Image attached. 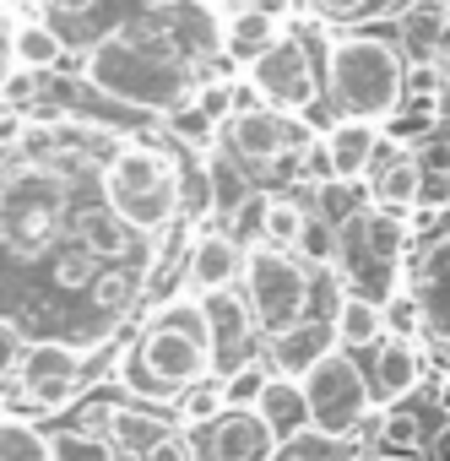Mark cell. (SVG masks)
I'll use <instances>...</instances> for the list:
<instances>
[{"instance_id":"cell-1","label":"cell","mask_w":450,"mask_h":461,"mask_svg":"<svg viewBox=\"0 0 450 461\" xmlns=\"http://www.w3.org/2000/svg\"><path fill=\"white\" fill-rule=\"evenodd\" d=\"M98 168L104 158H93L87 136L76 131H66V141L44 158L0 152V245L12 256V277L0 288H12L22 272L44 267L71 240L76 212L104 195Z\"/></svg>"},{"instance_id":"cell-2","label":"cell","mask_w":450,"mask_h":461,"mask_svg":"<svg viewBox=\"0 0 450 461\" xmlns=\"http://www.w3.org/2000/svg\"><path fill=\"white\" fill-rule=\"evenodd\" d=\"M82 82L120 114H168L195 93L190 60L163 39L152 23H120L114 33H98L82 60Z\"/></svg>"},{"instance_id":"cell-3","label":"cell","mask_w":450,"mask_h":461,"mask_svg":"<svg viewBox=\"0 0 450 461\" xmlns=\"http://www.w3.org/2000/svg\"><path fill=\"white\" fill-rule=\"evenodd\" d=\"M114 369H120L125 396H136L147 407H163V412H174V402L195 380H212L217 375L212 369V337H206V321H201L195 294L163 299L147 315V326L130 342H120Z\"/></svg>"},{"instance_id":"cell-4","label":"cell","mask_w":450,"mask_h":461,"mask_svg":"<svg viewBox=\"0 0 450 461\" xmlns=\"http://www.w3.org/2000/svg\"><path fill=\"white\" fill-rule=\"evenodd\" d=\"M320 93L331 120H369L385 125L407 98V60L391 33H342L326 39Z\"/></svg>"},{"instance_id":"cell-5","label":"cell","mask_w":450,"mask_h":461,"mask_svg":"<svg viewBox=\"0 0 450 461\" xmlns=\"http://www.w3.org/2000/svg\"><path fill=\"white\" fill-rule=\"evenodd\" d=\"M407 250H412V217L364 201L358 212H347V217L337 222L331 272H337L342 294H358V299H369V304H385V299L401 288Z\"/></svg>"},{"instance_id":"cell-6","label":"cell","mask_w":450,"mask_h":461,"mask_svg":"<svg viewBox=\"0 0 450 461\" xmlns=\"http://www.w3.org/2000/svg\"><path fill=\"white\" fill-rule=\"evenodd\" d=\"M331 39V33H326ZM326 39L315 23H293L277 33V44H266L250 60V82L261 87L266 109L277 114H304L310 125H326V93H320V66H326Z\"/></svg>"},{"instance_id":"cell-7","label":"cell","mask_w":450,"mask_h":461,"mask_svg":"<svg viewBox=\"0 0 450 461\" xmlns=\"http://www.w3.org/2000/svg\"><path fill=\"white\" fill-rule=\"evenodd\" d=\"M239 283H245L239 299H245L261 342L277 337V331H288V326H299V321H310V315H320L315 310V299H320L315 267H304L293 250H277V245H261V240L245 245Z\"/></svg>"},{"instance_id":"cell-8","label":"cell","mask_w":450,"mask_h":461,"mask_svg":"<svg viewBox=\"0 0 450 461\" xmlns=\"http://www.w3.org/2000/svg\"><path fill=\"white\" fill-rule=\"evenodd\" d=\"M299 391H304V407H310V429L326 434V439H374V418L380 407L369 402V375L353 353L331 348L326 358H315L304 375H299Z\"/></svg>"},{"instance_id":"cell-9","label":"cell","mask_w":450,"mask_h":461,"mask_svg":"<svg viewBox=\"0 0 450 461\" xmlns=\"http://www.w3.org/2000/svg\"><path fill=\"white\" fill-rule=\"evenodd\" d=\"M104 342H109V337H104ZM104 342L39 337V342H28V348H22L12 385L22 391V402H28V407H39V412H60V407H66V402H76V396H82V385L93 380V353H98Z\"/></svg>"},{"instance_id":"cell-10","label":"cell","mask_w":450,"mask_h":461,"mask_svg":"<svg viewBox=\"0 0 450 461\" xmlns=\"http://www.w3.org/2000/svg\"><path fill=\"white\" fill-rule=\"evenodd\" d=\"M320 131L304 114H277V109H250V114H229L217 125V152H229L245 174H266L277 168V158L304 152Z\"/></svg>"},{"instance_id":"cell-11","label":"cell","mask_w":450,"mask_h":461,"mask_svg":"<svg viewBox=\"0 0 450 461\" xmlns=\"http://www.w3.org/2000/svg\"><path fill=\"white\" fill-rule=\"evenodd\" d=\"M71 429L98 434V439H109L120 456H130V461H136L152 439H163V434H168V429H179V423H174V412L147 407V402H136V396H87V402H76Z\"/></svg>"},{"instance_id":"cell-12","label":"cell","mask_w":450,"mask_h":461,"mask_svg":"<svg viewBox=\"0 0 450 461\" xmlns=\"http://www.w3.org/2000/svg\"><path fill=\"white\" fill-rule=\"evenodd\" d=\"M401 288L423 310V337H434L439 348H450V228L445 222L434 228L428 240H418V250H407Z\"/></svg>"},{"instance_id":"cell-13","label":"cell","mask_w":450,"mask_h":461,"mask_svg":"<svg viewBox=\"0 0 450 461\" xmlns=\"http://www.w3.org/2000/svg\"><path fill=\"white\" fill-rule=\"evenodd\" d=\"M184 439H190L195 461H266L277 445L266 434V423L256 418V407H222L217 418L184 429Z\"/></svg>"},{"instance_id":"cell-14","label":"cell","mask_w":450,"mask_h":461,"mask_svg":"<svg viewBox=\"0 0 450 461\" xmlns=\"http://www.w3.org/2000/svg\"><path fill=\"white\" fill-rule=\"evenodd\" d=\"M201 304V321H206V337H212V369L229 375L250 358H261V337H256V321L245 310V299L234 288H217V294H195Z\"/></svg>"},{"instance_id":"cell-15","label":"cell","mask_w":450,"mask_h":461,"mask_svg":"<svg viewBox=\"0 0 450 461\" xmlns=\"http://www.w3.org/2000/svg\"><path fill=\"white\" fill-rule=\"evenodd\" d=\"M423 348L412 342V337H380L374 348H369V402L374 407H396V402H407L418 385H423Z\"/></svg>"},{"instance_id":"cell-16","label":"cell","mask_w":450,"mask_h":461,"mask_svg":"<svg viewBox=\"0 0 450 461\" xmlns=\"http://www.w3.org/2000/svg\"><path fill=\"white\" fill-rule=\"evenodd\" d=\"M239 267H245V245L229 234V228H206V234H195L190 250H184V294L234 288Z\"/></svg>"},{"instance_id":"cell-17","label":"cell","mask_w":450,"mask_h":461,"mask_svg":"<svg viewBox=\"0 0 450 461\" xmlns=\"http://www.w3.org/2000/svg\"><path fill=\"white\" fill-rule=\"evenodd\" d=\"M261 348H266V353H261V364H266L272 375L299 380L315 358H326V353L337 348V337H331V321H326V315H310V321H299V326H288V331L266 337Z\"/></svg>"},{"instance_id":"cell-18","label":"cell","mask_w":450,"mask_h":461,"mask_svg":"<svg viewBox=\"0 0 450 461\" xmlns=\"http://www.w3.org/2000/svg\"><path fill=\"white\" fill-rule=\"evenodd\" d=\"M445 33H450V0H412V6L396 17L391 39H396L407 66H439Z\"/></svg>"},{"instance_id":"cell-19","label":"cell","mask_w":450,"mask_h":461,"mask_svg":"<svg viewBox=\"0 0 450 461\" xmlns=\"http://www.w3.org/2000/svg\"><path fill=\"white\" fill-rule=\"evenodd\" d=\"M374 141H380V125H369V120H331L320 131V152L331 163V179L364 185V168H369Z\"/></svg>"},{"instance_id":"cell-20","label":"cell","mask_w":450,"mask_h":461,"mask_svg":"<svg viewBox=\"0 0 450 461\" xmlns=\"http://www.w3.org/2000/svg\"><path fill=\"white\" fill-rule=\"evenodd\" d=\"M256 418L266 423V434H272L277 445H283V439H293V434H304V429H310V407H304L299 380L272 375V380H266V391L256 396Z\"/></svg>"},{"instance_id":"cell-21","label":"cell","mask_w":450,"mask_h":461,"mask_svg":"<svg viewBox=\"0 0 450 461\" xmlns=\"http://www.w3.org/2000/svg\"><path fill=\"white\" fill-rule=\"evenodd\" d=\"M304 217H310V206L293 190H266V195H256V240L277 245V250H293Z\"/></svg>"},{"instance_id":"cell-22","label":"cell","mask_w":450,"mask_h":461,"mask_svg":"<svg viewBox=\"0 0 450 461\" xmlns=\"http://www.w3.org/2000/svg\"><path fill=\"white\" fill-rule=\"evenodd\" d=\"M326 321H331V337H337L342 353H364V348H374V342L385 337L380 304H369V299H358V294H337V304H331Z\"/></svg>"},{"instance_id":"cell-23","label":"cell","mask_w":450,"mask_h":461,"mask_svg":"<svg viewBox=\"0 0 450 461\" xmlns=\"http://www.w3.org/2000/svg\"><path fill=\"white\" fill-rule=\"evenodd\" d=\"M380 136H391L396 147H423V141H434L439 136V93H407L401 104H396V114L380 125Z\"/></svg>"},{"instance_id":"cell-24","label":"cell","mask_w":450,"mask_h":461,"mask_svg":"<svg viewBox=\"0 0 450 461\" xmlns=\"http://www.w3.org/2000/svg\"><path fill=\"white\" fill-rule=\"evenodd\" d=\"M277 33H283V17L277 12H234L229 23H222V55L239 60V66H250L266 44H277Z\"/></svg>"},{"instance_id":"cell-25","label":"cell","mask_w":450,"mask_h":461,"mask_svg":"<svg viewBox=\"0 0 450 461\" xmlns=\"http://www.w3.org/2000/svg\"><path fill=\"white\" fill-rule=\"evenodd\" d=\"M369 195H374V206L412 217L418 212V195H423V168L412 163V152H401L396 163H385L380 174H369Z\"/></svg>"},{"instance_id":"cell-26","label":"cell","mask_w":450,"mask_h":461,"mask_svg":"<svg viewBox=\"0 0 450 461\" xmlns=\"http://www.w3.org/2000/svg\"><path fill=\"white\" fill-rule=\"evenodd\" d=\"M428 418H439V412H423V407H380V418H374V439H380V450L385 456H418L423 450V439H428Z\"/></svg>"},{"instance_id":"cell-27","label":"cell","mask_w":450,"mask_h":461,"mask_svg":"<svg viewBox=\"0 0 450 461\" xmlns=\"http://www.w3.org/2000/svg\"><path fill=\"white\" fill-rule=\"evenodd\" d=\"M66 39L50 28V23H17L12 28V60L22 66V71H39V77H50L60 60H66Z\"/></svg>"},{"instance_id":"cell-28","label":"cell","mask_w":450,"mask_h":461,"mask_svg":"<svg viewBox=\"0 0 450 461\" xmlns=\"http://www.w3.org/2000/svg\"><path fill=\"white\" fill-rule=\"evenodd\" d=\"M201 163H206V179H212V206H217V217H234V212H245V201H256L250 195V174L229 158V152H201Z\"/></svg>"},{"instance_id":"cell-29","label":"cell","mask_w":450,"mask_h":461,"mask_svg":"<svg viewBox=\"0 0 450 461\" xmlns=\"http://www.w3.org/2000/svg\"><path fill=\"white\" fill-rule=\"evenodd\" d=\"M174 195H179V217L184 222H212L217 206H212V179H206V163L195 152H184L174 163Z\"/></svg>"},{"instance_id":"cell-30","label":"cell","mask_w":450,"mask_h":461,"mask_svg":"<svg viewBox=\"0 0 450 461\" xmlns=\"http://www.w3.org/2000/svg\"><path fill=\"white\" fill-rule=\"evenodd\" d=\"M412 6V0H310L315 23H337V28H353V23H391Z\"/></svg>"},{"instance_id":"cell-31","label":"cell","mask_w":450,"mask_h":461,"mask_svg":"<svg viewBox=\"0 0 450 461\" xmlns=\"http://www.w3.org/2000/svg\"><path fill=\"white\" fill-rule=\"evenodd\" d=\"M0 461H50V434L17 412H0Z\"/></svg>"},{"instance_id":"cell-32","label":"cell","mask_w":450,"mask_h":461,"mask_svg":"<svg viewBox=\"0 0 450 461\" xmlns=\"http://www.w3.org/2000/svg\"><path fill=\"white\" fill-rule=\"evenodd\" d=\"M44 434H50V461H130V456H120L109 439L82 434V429H71V423L44 429Z\"/></svg>"},{"instance_id":"cell-33","label":"cell","mask_w":450,"mask_h":461,"mask_svg":"<svg viewBox=\"0 0 450 461\" xmlns=\"http://www.w3.org/2000/svg\"><path fill=\"white\" fill-rule=\"evenodd\" d=\"M266 461H358V450H353V439H326V434L304 429V434L272 445Z\"/></svg>"},{"instance_id":"cell-34","label":"cell","mask_w":450,"mask_h":461,"mask_svg":"<svg viewBox=\"0 0 450 461\" xmlns=\"http://www.w3.org/2000/svg\"><path fill=\"white\" fill-rule=\"evenodd\" d=\"M163 131H168L184 152H212V147H217V125H212L190 98H184V104H174V109L163 114Z\"/></svg>"},{"instance_id":"cell-35","label":"cell","mask_w":450,"mask_h":461,"mask_svg":"<svg viewBox=\"0 0 450 461\" xmlns=\"http://www.w3.org/2000/svg\"><path fill=\"white\" fill-rule=\"evenodd\" d=\"M266 380H272V369H266L261 358H250V364H239V369H229V375H217L222 407H256V396L266 391Z\"/></svg>"},{"instance_id":"cell-36","label":"cell","mask_w":450,"mask_h":461,"mask_svg":"<svg viewBox=\"0 0 450 461\" xmlns=\"http://www.w3.org/2000/svg\"><path fill=\"white\" fill-rule=\"evenodd\" d=\"M222 412V385H217V375L212 380H195L179 402H174V423L179 429H195V423H206V418H217Z\"/></svg>"},{"instance_id":"cell-37","label":"cell","mask_w":450,"mask_h":461,"mask_svg":"<svg viewBox=\"0 0 450 461\" xmlns=\"http://www.w3.org/2000/svg\"><path fill=\"white\" fill-rule=\"evenodd\" d=\"M293 256L304 261V267H331V256H337V228L326 222V217H304V228H299V245H293Z\"/></svg>"},{"instance_id":"cell-38","label":"cell","mask_w":450,"mask_h":461,"mask_svg":"<svg viewBox=\"0 0 450 461\" xmlns=\"http://www.w3.org/2000/svg\"><path fill=\"white\" fill-rule=\"evenodd\" d=\"M380 321H385V337H423V310H418V299L407 294V288H396L385 304H380Z\"/></svg>"},{"instance_id":"cell-39","label":"cell","mask_w":450,"mask_h":461,"mask_svg":"<svg viewBox=\"0 0 450 461\" xmlns=\"http://www.w3.org/2000/svg\"><path fill=\"white\" fill-rule=\"evenodd\" d=\"M315 201H320V206H310V212H315V217H326L331 228H337L347 212H358V206H364V201H358V185H347V179H326V185H315Z\"/></svg>"},{"instance_id":"cell-40","label":"cell","mask_w":450,"mask_h":461,"mask_svg":"<svg viewBox=\"0 0 450 461\" xmlns=\"http://www.w3.org/2000/svg\"><path fill=\"white\" fill-rule=\"evenodd\" d=\"M0 104H12V109L33 114V109L44 104V77H39V71L12 66V71H6V82H0Z\"/></svg>"},{"instance_id":"cell-41","label":"cell","mask_w":450,"mask_h":461,"mask_svg":"<svg viewBox=\"0 0 450 461\" xmlns=\"http://www.w3.org/2000/svg\"><path fill=\"white\" fill-rule=\"evenodd\" d=\"M229 82L234 77H206V82H195V93H190V104L212 120V125H222L234 114V98H229Z\"/></svg>"},{"instance_id":"cell-42","label":"cell","mask_w":450,"mask_h":461,"mask_svg":"<svg viewBox=\"0 0 450 461\" xmlns=\"http://www.w3.org/2000/svg\"><path fill=\"white\" fill-rule=\"evenodd\" d=\"M22 348H28L22 326L0 321V385H12V375H17V358H22Z\"/></svg>"},{"instance_id":"cell-43","label":"cell","mask_w":450,"mask_h":461,"mask_svg":"<svg viewBox=\"0 0 450 461\" xmlns=\"http://www.w3.org/2000/svg\"><path fill=\"white\" fill-rule=\"evenodd\" d=\"M136 461H195V456H190V439H184V429H168V434H163V439H152V445H147Z\"/></svg>"},{"instance_id":"cell-44","label":"cell","mask_w":450,"mask_h":461,"mask_svg":"<svg viewBox=\"0 0 450 461\" xmlns=\"http://www.w3.org/2000/svg\"><path fill=\"white\" fill-rule=\"evenodd\" d=\"M418 456H423V461H450V412H439V423L428 429V439H423Z\"/></svg>"},{"instance_id":"cell-45","label":"cell","mask_w":450,"mask_h":461,"mask_svg":"<svg viewBox=\"0 0 450 461\" xmlns=\"http://www.w3.org/2000/svg\"><path fill=\"white\" fill-rule=\"evenodd\" d=\"M22 131H28V114L12 109V104H0V152H12L22 141Z\"/></svg>"},{"instance_id":"cell-46","label":"cell","mask_w":450,"mask_h":461,"mask_svg":"<svg viewBox=\"0 0 450 461\" xmlns=\"http://www.w3.org/2000/svg\"><path fill=\"white\" fill-rule=\"evenodd\" d=\"M229 98H234V114H250V109H266V98H261V87H256L250 77H234V82H229Z\"/></svg>"},{"instance_id":"cell-47","label":"cell","mask_w":450,"mask_h":461,"mask_svg":"<svg viewBox=\"0 0 450 461\" xmlns=\"http://www.w3.org/2000/svg\"><path fill=\"white\" fill-rule=\"evenodd\" d=\"M212 6L234 17V12H283V6H288V0H212Z\"/></svg>"},{"instance_id":"cell-48","label":"cell","mask_w":450,"mask_h":461,"mask_svg":"<svg viewBox=\"0 0 450 461\" xmlns=\"http://www.w3.org/2000/svg\"><path fill=\"white\" fill-rule=\"evenodd\" d=\"M50 6H55L66 23H82V17H93V12L104 6V0H50Z\"/></svg>"},{"instance_id":"cell-49","label":"cell","mask_w":450,"mask_h":461,"mask_svg":"<svg viewBox=\"0 0 450 461\" xmlns=\"http://www.w3.org/2000/svg\"><path fill=\"white\" fill-rule=\"evenodd\" d=\"M12 66H17V60H12V33H0V82H6Z\"/></svg>"},{"instance_id":"cell-50","label":"cell","mask_w":450,"mask_h":461,"mask_svg":"<svg viewBox=\"0 0 450 461\" xmlns=\"http://www.w3.org/2000/svg\"><path fill=\"white\" fill-rule=\"evenodd\" d=\"M439 131H445V136H450V82H445V87H439Z\"/></svg>"},{"instance_id":"cell-51","label":"cell","mask_w":450,"mask_h":461,"mask_svg":"<svg viewBox=\"0 0 450 461\" xmlns=\"http://www.w3.org/2000/svg\"><path fill=\"white\" fill-rule=\"evenodd\" d=\"M152 12H174V6H184V0H147Z\"/></svg>"},{"instance_id":"cell-52","label":"cell","mask_w":450,"mask_h":461,"mask_svg":"<svg viewBox=\"0 0 450 461\" xmlns=\"http://www.w3.org/2000/svg\"><path fill=\"white\" fill-rule=\"evenodd\" d=\"M0 6H17V0H0Z\"/></svg>"},{"instance_id":"cell-53","label":"cell","mask_w":450,"mask_h":461,"mask_svg":"<svg viewBox=\"0 0 450 461\" xmlns=\"http://www.w3.org/2000/svg\"><path fill=\"white\" fill-rule=\"evenodd\" d=\"M445 228H450V212H445Z\"/></svg>"}]
</instances>
